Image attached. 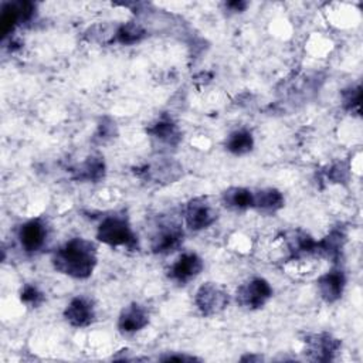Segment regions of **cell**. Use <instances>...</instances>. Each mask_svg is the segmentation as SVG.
I'll return each instance as SVG.
<instances>
[{"label":"cell","instance_id":"6da1fadb","mask_svg":"<svg viewBox=\"0 0 363 363\" xmlns=\"http://www.w3.org/2000/svg\"><path fill=\"white\" fill-rule=\"evenodd\" d=\"M96 245L82 237L68 240L51 255V264L54 269L75 279L89 278L96 267Z\"/></svg>","mask_w":363,"mask_h":363},{"label":"cell","instance_id":"7a4b0ae2","mask_svg":"<svg viewBox=\"0 0 363 363\" xmlns=\"http://www.w3.org/2000/svg\"><path fill=\"white\" fill-rule=\"evenodd\" d=\"M96 238L109 247H122L129 251L139 248V241L125 216L112 214L102 218L96 228Z\"/></svg>","mask_w":363,"mask_h":363},{"label":"cell","instance_id":"3957f363","mask_svg":"<svg viewBox=\"0 0 363 363\" xmlns=\"http://www.w3.org/2000/svg\"><path fill=\"white\" fill-rule=\"evenodd\" d=\"M184 238L182 224L173 217H162L150 235V250L159 255H167L180 248Z\"/></svg>","mask_w":363,"mask_h":363},{"label":"cell","instance_id":"277c9868","mask_svg":"<svg viewBox=\"0 0 363 363\" xmlns=\"http://www.w3.org/2000/svg\"><path fill=\"white\" fill-rule=\"evenodd\" d=\"M218 218V208L210 196H197L187 201L184 221L189 230L201 231L208 228Z\"/></svg>","mask_w":363,"mask_h":363},{"label":"cell","instance_id":"5b68a950","mask_svg":"<svg viewBox=\"0 0 363 363\" xmlns=\"http://www.w3.org/2000/svg\"><path fill=\"white\" fill-rule=\"evenodd\" d=\"M272 292V286L265 278L255 277L237 288L235 302L247 311H257L271 299Z\"/></svg>","mask_w":363,"mask_h":363},{"label":"cell","instance_id":"8992f818","mask_svg":"<svg viewBox=\"0 0 363 363\" xmlns=\"http://www.w3.org/2000/svg\"><path fill=\"white\" fill-rule=\"evenodd\" d=\"M228 294L216 282L203 284L194 295V305L204 316H213L223 312L228 306Z\"/></svg>","mask_w":363,"mask_h":363},{"label":"cell","instance_id":"52a82bcc","mask_svg":"<svg viewBox=\"0 0 363 363\" xmlns=\"http://www.w3.org/2000/svg\"><path fill=\"white\" fill-rule=\"evenodd\" d=\"M303 342L305 354L313 362H330L342 346V342L328 332L308 335Z\"/></svg>","mask_w":363,"mask_h":363},{"label":"cell","instance_id":"ba28073f","mask_svg":"<svg viewBox=\"0 0 363 363\" xmlns=\"http://www.w3.org/2000/svg\"><path fill=\"white\" fill-rule=\"evenodd\" d=\"M17 237L20 247L27 254H35L45 245L48 237V225L41 217L31 218L20 225Z\"/></svg>","mask_w":363,"mask_h":363},{"label":"cell","instance_id":"9c48e42d","mask_svg":"<svg viewBox=\"0 0 363 363\" xmlns=\"http://www.w3.org/2000/svg\"><path fill=\"white\" fill-rule=\"evenodd\" d=\"M152 143L159 150L174 149L182 140V132L179 126L167 116L157 119L153 125L146 129Z\"/></svg>","mask_w":363,"mask_h":363},{"label":"cell","instance_id":"30bf717a","mask_svg":"<svg viewBox=\"0 0 363 363\" xmlns=\"http://www.w3.org/2000/svg\"><path fill=\"white\" fill-rule=\"evenodd\" d=\"M204 268V262L201 257L196 252H183L167 269V277L179 284L186 285L191 279L200 275Z\"/></svg>","mask_w":363,"mask_h":363},{"label":"cell","instance_id":"8fae6325","mask_svg":"<svg viewBox=\"0 0 363 363\" xmlns=\"http://www.w3.org/2000/svg\"><path fill=\"white\" fill-rule=\"evenodd\" d=\"M182 166L176 160L162 157L150 164H146L140 172H138V174L153 183H173L182 176Z\"/></svg>","mask_w":363,"mask_h":363},{"label":"cell","instance_id":"7c38bea8","mask_svg":"<svg viewBox=\"0 0 363 363\" xmlns=\"http://www.w3.org/2000/svg\"><path fill=\"white\" fill-rule=\"evenodd\" d=\"M64 318L72 328H86L96 318L95 306L89 298L75 296L65 306Z\"/></svg>","mask_w":363,"mask_h":363},{"label":"cell","instance_id":"4fadbf2b","mask_svg":"<svg viewBox=\"0 0 363 363\" xmlns=\"http://www.w3.org/2000/svg\"><path fill=\"white\" fill-rule=\"evenodd\" d=\"M318 292L326 303L339 301L346 288V275L340 268H332L318 278Z\"/></svg>","mask_w":363,"mask_h":363},{"label":"cell","instance_id":"5bb4252c","mask_svg":"<svg viewBox=\"0 0 363 363\" xmlns=\"http://www.w3.org/2000/svg\"><path fill=\"white\" fill-rule=\"evenodd\" d=\"M149 325V313L140 303L125 306L118 316V329L122 335H133Z\"/></svg>","mask_w":363,"mask_h":363},{"label":"cell","instance_id":"9a60e30c","mask_svg":"<svg viewBox=\"0 0 363 363\" xmlns=\"http://www.w3.org/2000/svg\"><path fill=\"white\" fill-rule=\"evenodd\" d=\"M345 241L346 231L340 227L332 228L328 235H325L320 241H316V257L330 259L332 262H337Z\"/></svg>","mask_w":363,"mask_h":363},{"label":"cell","instance_id":"2e32d148","mask_svg":"<svg viewBox=\"0 0 363 363\" xmlns=\"http://www.w3.org/2000/svg\"><path fill=\"white\" fill-rule=\"evenodd\" d=\"M106 166L101 155H91L72 169V179L78 182L98 183L105 177Z\"/></svg>","mask_w":363,"mask_h":363},{"label":"cell","instance_id":"e0dca14e","mask_svg":"<svg viewBox=\"0 0 363 363\" xmlns=\"http://www.w3.org/2000/svg\"><path fill=\"white\" fill-rule=\"evenodd\" d=\"M285 204L284 194L274 187L261 189L257 191H252V208L265 213L272 214L281 210Z\"/></svg>","mask_w":363,"mask_h":363},{"label":"cell","instance_id":"ac0fdd59","mask_svg":"<svg viewBox=\"0 0 363 363\" xmlns=\"http://www.w3.org/2000/svg\"><path fill=\"white\" fill-rule=\"evenodd\" d=\"M285 242L292 258L316 257V241L303 231L288 233Z\"/></svg>","mask_w":363,"mask_h":363},{"label":"cell","instance_id":"d6986e66","mask_svg":"<svg viewBox=\"0 0 363 363\" xmlns=\"http://www.w3.org/2000/svg\"><path fill=\"white\" fill-rule=\"evenodd\" d=\"M221 204L231 211H244L252 208V191L245 187L233 186L221 193Z\"/></svg>","mask_w":363,"mask_h":363},{"label":"cell","instance_id":"ffe728a7","mask_svg":"<svg viewBox=\"0 0 363 363\" xmlns=\"http://www.w3.org/2000/svg\"><path fill=\"white\" fill-rule=\"evenodd\" d=\"M224 146L230 153L235 156H242L252 150L254 136L248 129H237L227 136Z\"/></svg>","mask_w":363,"mask_h":363},{"label":"cell","instance_id":"44dd1931","mask_svg":"<svg viewBox=\"0 0 363 363\" xmlns=\"http://www.w3.org/2000/svg\"><path fill=\"white\" fill-rule=\"evenodd\" d=\"M146 37V30L142 24L136 21H128L121 24L115 34L112 35V41L119 43L122 45H133L140 43Z\"/></svg>","mask_w":363,"mask_h":363},{"label":"cell","instance_id":"7402d4cb","mask_svg":"<svg viewBox=\"0 0 363 363\" xmlns=\"http://www.w3.org/2000/svg\"><path fill=\"white\" fill-rule=\"evenodd\" d=\"M18 24H23L21 11H20V1L3 4L1 14H0V33H1V37L4 38L9 34H11L13 30Z\"/></svg>","mask_w":363,"mask_h":363},{"label":"cell","instance_id":"603a6c76","mask_svg":"<svg viewBox=\"0 0 363 363\" xmlns=\"http://www.w3.org/2000/svg\"><path fill=\"white\" fill-rule=\"evenodd\" d=\"M118 130H116V123L113 119L105 116L101 119V122L98 123V128H96V132L94 133V138H92V142L94 143H98V145H102V143H106L108 140L113 139L116 136Z\"/></svg>","mask_w":363,"mask_h":363},{"label":"cell","instance_id":"cb8c5ba5","mask_svg":"<svg viewBox=\"0 0 363 363\" xmlns=\"http://www.w3.org/2000/svg\"><path fill=\"white\" fill-rule=\"evenodd\" d=\"M360 96H362L360 85L349 86L347 89H343L342 91L343 109L347 112H352V113H359L360 112Z\"/></svg>","mask_w":363,"mask_h":363},{"label":"cell","instance_id":"d4e9b609","mask_svg":"<svg viewBox=\"0 0 363 363\" xmlns=\"http://www.w3.org/2000/svg\"><path fill=\"white\" fill-rule=\"evenodd\" d=\"M20 301L30 308H38L45 301V296L35 285L26 284L20 291Z\"/></svg>","mask_w":363,"mask_h":363},{"label":"cell","instance_id":"484cf974","mask_svg":"<svg viewBox=\"0 0 363 363\" xmlns=\"http://www.w3.org/2000/svg\"><path fill=\"white\" fill-rule=\"evenodd\" d=\"M326 176L333 183H342V182H346L349 179V169L343 163H336V164L329 167Z\"/></svg>","mask_w":363,"mask_h":363},{"label":"cell","instance_id":"4316f807","mask_svg":"<svg viewBox=\"0 0 363 363\" xmlns=\"http://www.w3.org/2000/svg\"><path fill=\"white\" fill-rule=\"evenodd\" d=\"M247 6H248V3L247 1H241V0H235V1H228V3H225V7L228 9V10H231V11H234V13H241V11H244L245 9H247Z\"/></svg>","mask_w":363,"mask_h":363},{"label":"cell","instance_id":"83f0119b","mask_svg":"<svg viewBox=\"0 0 363 363\" xmlns=\"http://www.w3.org/2000/svg\"><path fill=\"white\" fill-rule=\"evenodd\" d=\"M162 360H186V362H191V360H199L197 357L194 356H187V354H169V356H164L162 357Z\"/></svg>","mask_w":363,"mask_h":363}]
</instances>
